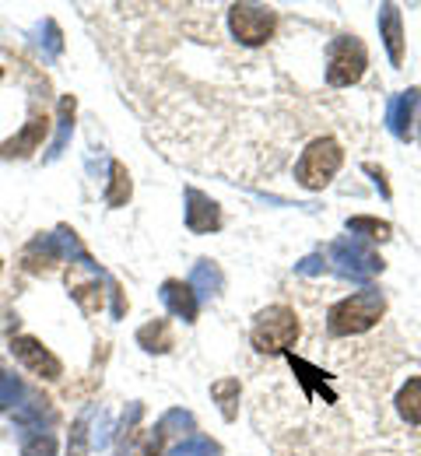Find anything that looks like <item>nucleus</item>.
<instances>
[{
	"label": "nucleus",
	"mask_w": 421,
	"mask_h": 456,
	"mask_svg": "<svg viewBox=\"0 0 421 456\" xmlns=\"http://www.w3.org/2000/svg\"><path fill=\"white\" fill-rule=\"evenodd\" d=\"M383 309H386L383 295H379L376 288H361L359 295H348V298H341V302L330 309V316H327V330H330L334 338L365 334V330H372V327L379 323Z\"/></svg>",
	"instance_id": "1"
},
{
	"label": "nucleus",
	"mask_w": 421,
	"mask_h": 456,
	"mask_svg": "<svg viewBox=\"0 0 421 456\" xmlns=\"http://www.w3.org/2000/svg\"><path fill=\"white\" fill-rule=\"evenodd\" d=\"M299 338V320L288 305H267L256 323H253V334L249 341L260 354H288V344Z\"/></svg>",
	"instance_id": "2"
},
{
	"label": "nucleus",
	"mask_w": 421,
	"mask_h": 456,
	"mask_svg": "<svg viewBox=\"0 0 421 456\" xmlns=\"http://www.w3.org/2000/svg\"><path fill=\"white\" fill-rule=\"evenodd\" d=\"M341 162H344L341 144L330 141V137H320V141H312L302 151L299 166H296V179H299V186H305V190H323L337 175Z\"/></svg>",
	"instance_id": "3"
},
{
	"label": "nucleus",
	"mask_w": 421,
	"mask_h": 456,
	"mask_svg": "<svg viewBox=\"0 0 421 456\" xmlns=\"http://www.w3.org/2000/svg\"><path fill=\"white\" fill-rule=\"evenodd\" d=\"M330 264L341 278H352V281H368L372 274L383 271V260L376 249H368L359 235H344L330 246Z\"/></svg>",
	"instance_id": "4"
},
{
	"label": "nucleus",
	"mask_w": 421,
	"mask_h": 456,
	"mask_svg": "<svg viewBox=\"0 0 421 456\" xmlns=\"http://www.w3.org/2000/svg\"><path fill=\"white\" fill-rule=\"evenodd\" d=\"M278 14L263 4H236L229 7V28L239 39L242 46H263L274 36Z\"/></svg>",
	"instance_id": "5"
},
{
	"label": "nucleus",
	"mask_w": 421,
	"mask_h": 456,
	"mask_svg": "<svg viewBox=\"0 0 421 456\" xmlns=\"http://www.w3.org/2000/svg\"><path fill=\"white\" fill-rule=\"evenodd\" d=\"M368 53L355 36H341L330 43V60H327V85L334 88H348L365 74Z\"/></svg>",
	"instance_id": "6"
},
{
	"label": "nucleus",
	"mask_w": 421,
	"mask_h": 456,
	"mask_svg": "<svg viewBox=\"0 0 421 456\" xmlns=\"http://www.w3.org/2000/svg\"><path fill=\"white\" fill-rule=\"evenodd\" d=\"M11 351H14V358H18L25 369H32L39 379H61L63 376L61 358H57L53 351H46V344L36 341V338H14V341H11Z\"/></svg>",
	"instance_id": "7"
},
{
	"label": "nucleus",
	"mask_w": 421,
	"mask_h": 456,
	"mask_svg": "<svg viewBox=\"0 0 421 456\" xmlns=\"http://www.w3.org/2000/svg\"><path fill=\"white\" fill-rule=\"evenodd\" d=\"M46 134H50V119H46V113L32 116V119L21 126V134H14L11 141L0 144V155H4V159H25V155H32V151L43 148Z\"/></svg>",
	"instance_id": "8"
},
{
	"label": "nucleus",
	"mask_w": 421,
	"mask_h": 456,
	"mask_svg": "<svg viewBox=\"0 0 421 456\" xmlns=\"http://www.w3.org/2000/svg\"><path fill=\"white\" fill-rule=\"evenodd\" d=\"M222 225V211H218V204L207 197V193H200V190H186V228L190 232H197V235H204V232H215V228Z\"/></svg>",
	"instance_id": "9"
},
{
	"label": "nucleus",
	"mask_w": 421,
	"mask_h": 456,
	"mask_svg": "<svg viewBox=\"0 0 421 456\" xmlns=\"http://www.w3.org/2000/svg\"><path fill=\"white\" fill-rule=\"evenodd\" d=\"M61 260H63L61 239H57V235H50V232L36 235V239L25 246V253H21L25 271H50V267H53V264H61Z\"/></svg>",
	"instance_id": "10"
},
{
	"label": "nucleus",
	"mask_w": 421,
	"mask_h": 456,
	"mask_svg": "<svg viewBox=\"0 0 421 456\" xmlns=\"http://www.w3.org/2000/svg\"><path fill=\"white\" fill-rule=\"evenodd\" d=\"M415 110H418V88H408L401 92L390 110H386V126L397 141H411V123H415Z\"/></svg>",
	"instance_id": "11"
},
{
	"label": "nucleus",
	"mask_w": 421,
	"mask_h": 456,
	"mask_svg": "<svg viewBox=\"0 0 421 456\" xmlns=\"http://www.w3.org/2000/svg\"><path fill=\"white\" fill-rule=\"evenodd\" d=\"M288 365H292V372H296V379H299V387L305 390V397H323L327 403H334L337 394L330 390V376L323 372V369H316V365H309L305 358H296V354H288Z\"/></svg>",
	"instance_id": "12"
},
{
	"label": "nucleus",
	"mask_w": 421,
	"mask_h": 456,
	"mask_svg": "<svg viewBox=\"0 0 421 456\" xmlns=\"http://www.w3.org/2000/svg\"><path fill=\"white\" fill-rule=\"evenodd\" d=\"M158 295H162V302H166V309H169L173 316H180V320H186V323L197 320V313H200V298H197V291L190 288V281H166Z\"/></svg>",
	"instance_id": "13"
},
{
	"label": "nucleus",
	"mask_w": 421,
	"mask_h": 456,
	"mask_svg": "<svg viewBox=\"0 0 421 456\" xmlns=\"http://www.w3.org/2000/svg\"><path fill=\"white\" fill-rule=\"evenodd\" d=\"M379 36H383V43H386L390 63L401 67V63H404V25H401V7H397V4L379 7Z\"/></svg>",
	"instance_id": "14"
},
{
	"label": "nucleus",
	"mask_w": 421,
	"mask_h": 456,
	"mask_svg": "<svg viewBox=\"0 0 421 456\" xmlns=\"http://www.w3.org/2000/svg\"><path fill=\"white\" fill-rule=\"evenodd\" d=\"M99 278H102V271H99V267H95L92 281H81L77 274H67L70 295L77 298V305H81L85 313H99V309H102V291H99Z\"/></svg>",
	"instance_id": "15"
},
{
	"label": "nucleus",
	"mask_w": 421,
	"mask_h": 456,
	"mask_svg": "<svg viewBox=\"0 0 421 456\" xmlns=\"http://www.w3.org/2000/svg\"><path fill=\"white\" fill-rule=\"evenodd\" d=\"M222 285H225V278H222L218 264H211V260H200V264L193 267V274H190V288L197 291V298H211V295H218Z\"/></svg>",
	"instance_id": "16"
},
{
	"label": "nucleus",
	"mask_w": 421,
	"mask_h": 456,
	"mask_svg": "<svg viewBox=\"0 0 421 456\" xmlns=\"http://www.w3.org/2000/svg\"><path fill=\"white\" fill-rule=\"evenodd\" d=\"M137 344L151 354H166V351H173V330H169L166 320H151L137 330Z\"/></svg>",
	"instance_id": "17"
},
{
	"label": "nucleus",
	"mask_w": 421,
	"mask_h": 456,
	"mask_svg": "<svg viewBox=\"0 0 421 456\" xmlns=\"http://www.w3.org/2000/svg\"><path fill=\"white\" fill-rule=\"evenodd\" d=\"M14 421L21 425V428H32L36 436L43 432V425H50L53 421V411H50V403L46 400H28V403H21L18 411H14Z\"/></svg>",
	"instance_id": "18"
},
{
	"label": "nucleus",
	"mask_w": 421,
	"mask_h": 456,
	"mask_svg": "<svg viewBox=\"0 0 421 456\" xmlns=\"http://www.w3.org/2000/svg\"><path fill=\"white\" fill-rule=\"evenodd\" d=\"M397 411H401V418H404L408 425H421V376L408 379V383L401 387V394H397Z\"/></svg>",
	"instance_id": "19"
},
{
	"label": "nucleus",
	"mask_w": 421,
	"mask_h": 456,
	"mask_svg": "<svg viewBox=\"0 0 421 456\" xmlns=\"http://www.w3.org/2000/svg\"><path fill=\"white\" fill-rule=\"evenodd\" d=\"M74 95H63L61 99V119H57V141H53V148H50V159H61L63 148H67V141H70V134H74Z\"/></svg>",
	"instance_id": "20"
},
{
	"label": "nucleus",
	"mask_w": 421,
	"mask_h": 456,
	"mask_svg": "<svg viewBox=\"0 0 421 456\" xmlns=\"http://www.w3.org/2000/svg\"><path fill=\"white\" fill-rule=\"evenodd\" d=\"M130 200V172L120 162L109 166V190H106V204L109 208H123Z\"/></svg>",
	"instance_id": "21"
},
{
	"label": "nucleus",
	"mask_w": 421,
	"mask_h": 456,
	"mask_svg": "<svg viewBox=\"0 0 421 456\" xmlns=\"http://www.w3.org/2000/svg\"><path fill=\"white\" fill-rule=\"evenodd\" d=\"M211 397L222 403V414L232 421L236 418V403H239V379H218L211 387Z\"/></svg>",
	"instance_id": "22"
},
{
	"label": "nucleus",
	"mask_w": 421,
	"mask_h": 456,
	"mask_svg": "<svg viewBox=\"0 0 421 456\" xmlns=\"http://www.w3.org/2000/svg\"><path fill=\"white\" fill-rule=\"evenodd\" d=\"M218 443H211L207 436H186L180 446H173L169 456H218Z\"/></svg>",
	"instance_id": "23"
},
{
	"label": "nucleus",
	"mask_w": 421,
	"mask_h": 456,
	"mask_svg": "<svg viewBox=\"0 0 421 456\" xmlns=\"http://www.w3.org/2000/svg\"><path fill=\"white\" fill-rule=\"evenodd\" d=\"M348 232L352 235H359V239H390V225L386 222H379V218H348Z\"/></svg>",
	"instance_id": "24"
},
{
	"label": "nucleus",
	"mask_w": 421,
	"mask_h": 456,
	"mask_svg": "<svg viewBox=\"0 0 421 456\" xmlns=\"http://www.w3.org/2000/svg\"><path fill=\"white\" fill-rule=\"evenodd\" d=\"M88 418H92V411H85V414L74 421V428H70V446H67V456H88V443H92V436H88Z\"/></svg>",
	"instance_id": "25"
},
{
	"label": "nucleus",
	"mask_w": 421,
	"mask_h": 456,
	"mask_svg": "<svg viewBox=\"0 0 421 456\" xmlns=\"http://www.w3.org/2000/svg\"><path fill=\"white\" fill-rule=\"evenodd\" d=\"M21 456H57V439L39 432L36 439H25L21 443Z\"/></svg>",
	"instance_id": "26"
},
{
	"label": "nucleus",
	"mask_w": 421,
	"mask_h": 456,
	"mask_svg": "<svg viewBox=\"0 0 421 456\" xmlns=\"http://www.w3.org/2000/svg\"><path fill=\"white\" fill-rule=\"evenodd\" d=\"M158 428H162V432H169V428H176V432H190V428H193V414L176 407V411H169V414L162 418V425H158Z\"/></svg>",
	"instance_id": "27"
},
{
	"label": "nucleus",
	"mask_w": 421,
	"mask_h": 456,
	"mask_svg": "<svg viewBox=\"0 0 421 456\" xmlns=\"http://www.w3.org/2000/svg\"><path fill=\"white\" fill-rule=\"evenodd\" d=\"M141 411H144L141 403H130V411L123 414V421H120V450H126V443L134 439V425L141 421Z\"/></svg>",
	"instance_id": "28"
},
{
	"label": "nucleus",
	"mask_w": 421,
	"mask_h": 456,
	"mask_svg": "<svg viewBox=\"0 0 421 456\" xmlns=\"http://www.w3.org/2000/svg\"><path fill=\"white\" fill-rule=\"evenodd\" d=\"M18 397H21V383L11 372H0V407H11Z\"/></svg>",
	"instance_id": "29"
},
{
	"label": "nucleus",
	"mask_w": 421,
	"mask_h": 456,
	"mask_svg": "<svg viewBox=\"0 0 421 456\" xmlns=\"http://www.w3.org/2000/svg\"><path fill=\"white\" fill-rule=\"evenodd\" d=\"M43 32H46V39H43V43H46V53H50V57H57V53L63 50V39H61L57 21H53V18H46V21H43Z\"/></svg>",
	"instance_id": "30"
},
{
	"label": "nucleus",
	"mask_w": 421,
	"mask_h": 456,
	"mask_svg": "<svg viewBox=\"0 0 421 456\" xmlns=\"http://www.w3.org/2000/svg\"><path fill=\"white\" fill-rule=\"evenodd\" d=\"M327 271V260H323V253H309L305 260L296 264V274H305V278H312V274H323Z\"/></svg>",
	"instance_id": "31"
},
{
	"label": "nucleus",
	"mask_w": 421,
	"mask_h": 456,
	"mask_svg": "<svg viewBox=\"0 0 421 456\" xmlns=\"http://www.w3.org/2000/svg\"><path fill=\"white\" fill-rule=\"evenodd\" d=\"M162 436H166L162 428L148 432V436H144V443H141V446L134 450V456H158V450H162Z\"/></svg>",
	"instance_id": "32"
},
{
	"label": "nucleus",
	"mask_w": 421,
	"mask_h": 456,
	"mask_svg": "<svg viewBox=\"0 0 421 456\" xmlns=\"http://www.w3.org/2000/svg\"><path fill=\"white\" fill-rule=\"evenodd\" d=\"M92 446H99V450L109 446V414H99V425L92 432Z\"/></svg>",
	"instance_id": "33"
},
{
	"label": "nucleus",
	"mask_w": 421,
	"mask_h": 456,
	"mask_svg": "<svg viewBox=\"0 0 421 456\" xmlns=\"http://www.w3.org/2000/svg\"><path fill=\"white\" fill-rule=\"evenodd\" d=\"M365 172L376 179V186H379V193L383 197H390V186H386V175H383V169H376V166H365Z\"/></svg>",
	"instance_id": "34"
},
{
	"label": "nucleus",
	"mask_w": 421,
	"mask_h": 456,
	"mask_svg": "<svg viewBox=\"0 0 421 456\" xmlns=\"http://www.w3.org/2000/svg\"><path fill=\"white\" fill-rule=\"evenodd\" d=\"M0 271H4V260H0Z\"/></svg>",
	"instance_id": "35"
},
{
	"label": "nucleus",
	"mask_w": 421,
	"mask_h": 456,
	"mask_svg": "<svg viewBox=\"0 0 421 456\" xmlns=\"http://www.w3.org/2000/svg\"><path fill=\"white\" fill-rule=\"evenodd\" d=\"M0 74H4V67H0Z\"/></svg>",
	"instance_id": "36"
}]
</instances>
